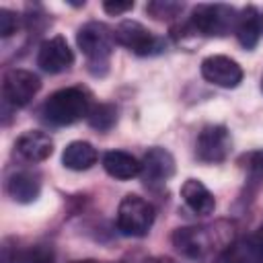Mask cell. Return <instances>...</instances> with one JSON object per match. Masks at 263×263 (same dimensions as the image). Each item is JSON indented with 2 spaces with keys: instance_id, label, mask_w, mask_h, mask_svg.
Segmentation results:
<instances>
[{
  "instance_id": "12",
  "label": "cell",
  "mask_w": 263,
  "mask_h": 263,
  "mask_svg": "<svg viewBox=\"0 0 263 263\" xmlns=\"http://www.w3.org/2000/svg\"><path fill=\"white\" fill-rule=\"evenodd\" d=\"M14 148H16V152L25 160H29V162H41V160H45V158H49L53 154V140L45 132L29 129L23 136H18Z\"/></svg>"
},
{
  "instance_id": "19",
  "label": "cell",
  "mask_w": 263,
  "mask_h": 263,
  "mask_svg": "<svg viewBox=\"0 0 263 263\" xmlns=\"http://www.w3.org/2000/svg\"><path fill=\"white\" fill-rule=\"evenodd\" d=\"M117 119V109L113 105H107V103H101V105H95L90 107V113H88V123L97 129H109Z\"/></svg>"
},
{
  "instance_id": "23",
  "label": "cell",
  "mask_w": 263,
  "mask_h": 263,
  "mask_svg": "<svg viewBox=\"0 0 263 263\" xmlns=\"http://www.w3.org/2000/svg\"><path fill=\"white\" fill-rule=\"evenodd\" d=\"M21 27V16L10 10V8H0V37H10L18 31Z\"/></svg>"
},
{
  "instance_id": "27",
  "label": "cell",
  "mask_w": 263,
  "mask_h": 263,
  "mask_svg": "<svg viewBox=\"0 0 263 263\" xmlns=\"http://www.w3.org/2000/svg\"><path fill=\"white\" fill-rule=\"evenodd\" d=\"M261 33H263V14H261Z\"/></svg>"
},
{
  "instance_id": "13",
  "label": "cell",
  "mask_w": 263,
  "mask_h": 263,
  "mask_svg": "<svg viewBox=\"0 0 263 263\" xmlns=\"http://www.w3.org/2000/svg\"><path fill=\"white\" fill-rule=\"evenodd\" d=\"M181 197H183L185 205L197 216H208L216 210L214 193L199 179H187L181 185Z\"/></svg>"
},
{
  "instance_id": "22",
  "label": "cell",
  "mask_w": 263,
  "mask_h": 263,
  "mask_svg": "<svg viewBox=\"0 0 263 263\" xmlns=\"http://www.w3.org/2000/svg\"><path fill=\"white\" fill-rule=\"evenodd\" d=\"M240 162L253 181H263V150H255V152L245 154L240 158Z\"/></svg>"
},
{
  "instance_id": "5",
  "label": "cell",
  "mask_w": 263,
  "mask_h": 263,
  "mask_svg": "<svg viewBox=\"0 0 263 263\" xmlns=\"http://www.w3.org/2000/svg\"><path fill=\"white\" fill-rule=\"evenodd\" d=\"M39 88H41V80L31 70L10 68L2 78V99L12 109L29 105L33 97L39 92Z\"/></svg>"
},
{
  "instance_id": "3",
  "label": "cell",
  "mask_w": 263,
  "mask_h": 263,
  "mask_svg": "<svg viewBox=\"0 0 263 263\" xmlns=\"http://www.w3.org/2000/svg\"><path fill=\"white\" fill-rule=\"evenodd\" d=\"M154 224V208L148 199L127 193L117 208V228L125 236H146Z\"/></svg>"
},
{
  "instance_id": "15",
  "label": "cell",
  "mask_w": 263,
  "mask_h": 263,
  "mask_svg": "<svg viewBox=\"0 0 263 263\" xmlns=\"http://www.w3.org/2000/svg\"><path fill=\"white\" fill-rule=\"evenodd\" d=\"M6 193L16 203H31L41 193V181L31 171H16L6 181Z\"/></svg>"
},
{
  "instance_id": "18",
  "label": "cell",
  "mask_w": 263,
  "mask_h": 263,
  "mask_svg": "<svg viewBox=\"0 0 263 263\" xmlns=\"http://www.w3.org/2000/svg\"><path fill=\"white\" fill-rule=\"evenodd\" d=\"M218 263H257V245L253 236L240 238L232 245H228L222 255L218 257Z\"/></svg>"
},
{
  "instance_id": "11",
  "label": "cell",
  "mask_w": 263,
  "mask_h": 263,
  "mask_svg": "<svg viewBox=\"0 0 263 263\" xmlns=\"http://www.w3.org/2000/svg\"><path fill=\"white\" fill-rule=\"evenodd\" d=\"M173 245L187 257H201L212 247V234L201 226H183L173 232Z\"/></svg>"
},
{
  "instance_id": "10",
  "label": "cell",
  "mask_w": 263,
  "mask_h": 263,
  "mask_svg": "<svg viewBox=\"0 0 263 263\" xmlns=\"http://www.w3.org/2000/svg\"><path fill=\"white\" fill-rule=\"evenodd\" d=\"M142 179L150 187L164 185L175 175V158L164 148H150L142 158Z\"/></svg>"
},
{
  "instance_id": "14",
  "label": "cell",
  "mask_w": 263,
  "mask_h": 263,
  "mask_svg": "<svg viewBox=\"0 0 263 263\" xmlns=\"http://www.w3.org/2000/svg\"><path fill=\"white\" fill-rule=\"evenodd\" d=\"M103 168L109 177L127 181L142 173V160L123 150H109L103 154Z\"/></svg>"
},
{
  "instance_id": "1",
  "label": "cell",
  "mask_w": 263,
  "mask_h": 263,
  "mask_svg": "<svg viewBox=\"0 0 263 263\" xmlns=\"http://www.w3.org/2000/svg\"><path fill=\"white\" fill-rule=\"evenodd\" d=\"M90 113V101L88 95L78 86L60 88L53 95H49L41 107V115L47 123L53 125H70L80 121L82 117H88Z\"/></svg>"
},
{
  "instance_id": "2",
  "label": "cell",
  "mask_w": 263,
  "mask_h": 263,
  "mask_svg": "<svg viewBox=\"0 0 263 263\" xmlns=\"http://www.w3.org/2000/svg\"><path fill=\"white\" fill-rule=\"evenodd\" d=\"M115 33L105 23H84L76 33V45L84 53L90 68H107L109 58L115 49Z\"/></svg>"
},
{
  "instance_id": "28",
  "label": "cell",
  "mask_w": 263,
  "mask_h": 263,
  "mask_svg": "<svg viewBox=\"0 0 263 263\" xmlns=\"http://www.w3.org/2000/svg\"><path fill=\"white\" fill-rule=\"evenodd\" d=\"M261 90H263V78H261Z\"/></svg>"
},
{
  "instance_id": "9",
  "label": "cell",
  "mask_w": 263,
  "mask_h": 263,
  "mask_svg": "<svg viewBox=\"0 0 263 263\" xmlns=\"http://www.w3.org/2000/svg\"><path fill=\"white\" fill-rule=\"evenodd\" d=\"M74 62V53L62 35L45 39L37 49V66L47 74H60L68 70Z\"/></svg>"
},
{
  "instance_id": "25",
  "label": "cell",
  "mask_w": 263,
  "mask_h": 263,
  "mask_svg": "<svg viewBox=\"0 0 263 263\" xmlns=\"http://www.w3.org/2000/svg\"><path fill=\"white\" fill-rule=\"evenodd\" d=\"M142 263H177V261H173L171 257H150V259H144Z\"/></svg>"
},
{
  "instance_id": "16",
  "label": "cell",
  "mask_w": 263,
  "mask_h": 263,
  "mask_svg": "<svg viewBox=\"0 0 263 263\" xmlns=\"http://www.w3.org/2000/svg\"><path fill=\"white\" fill-rule=\"evenodd\" d=\"M234 35L238 43L247 49H253L261 37V14L255 6H245L236 14V25H234Z\"/></svg>"
},
{
  "instance_id": "7",
  "label": "cell",
  "mask_w": 263,
  "mask_h": 263,
  "mask_svg": "<svg viewBox=\"0 0 263 263\" xmlns=\"http://www.w3.org/2000/svg\"><path fill=\"white\" fill-rule=\"evenodd\" d=\"M230 148H232V138L224 125H205L195 140V156L208 164L226 160Z\"/></svg>"
},
{
  "instance_id": "21",
  "label": "cell",
  "mask_w": 263,
  "mask_h": 263,
  "mask_svg": "<svg viewBox=\"0 0 263 263\" xmlns=\"http://www.w3.org/2000/svg\"><path fill=\"white\" fill-rule=\"evenodd\" d=\"M181 10H183V4H179V2H162V0H156V2H148L146 4V12L152 18H158V21L173 18Z\"/></svg>"
},
{
  "instance_id": "8",
  "label": "cell",
  "mask_w": 263,
  "mask_h": 263,
  "mask_svg": "<svg viewBox=\"0 0 263 263\" xmlns=\"http://www.w3.org/2000/svg\"><path fill=\"white\" fill-rule=\"evenodd\" d=\"M201 76L220 88H236L242 80V68L236 60L228 55H208L201 62Z\"/></svg>"
},
{
  "instance_id": "17",
  "label": "cell",
  "mask_w": 263,
  "mask_h": 263,
  "mask_svg": "<svg viewBox=\"0 0 263 263\" xmlns=\"http://www.w3.org/2000/svg\"><path fill=\"white\" fill-rule=\"evenodd\" d=\"M99 152L90 142L74 140L70 142L62 152V164L70 171H88L92 164H97Z\"/></svg>"
},
{
  "instance_id": "6",
  "label": "cell",
  "mask_w": 263,
  "mask_h": 263,
  "mask_svg": "<svg viewBox=\"0 0 263 263\" xmlns=\"http://www.w3.org/2000/svg\"><path fill=\"white\" fill-rule=\"evenodd\" d=\"M115 41L136 55H154L164 49V41L156 37L152 31H148L142 23L138 21H121L115 27Z\"/></svg>"
},
{
  "instance_id": "4",
  "label": "cell",
  "mask_w": 263,
  "mask_h": 263,
  "mask_svg": "<svg viewBox=\"0 0 263 263\" xmlns=\"http://www.w3.org/2000/svg\"><path fill=\"white\" fill-rule=\"evenodd\" d=\"M236 10L226 4H197L189 16V29L199 35H226L236 25Z\"/></svg>"
},
{
  "instance_id": "24",
  "label": "cell",
  "mask_w": 263,
  "mask_h": 263,
  "mask_svg": "<svg viewBox=\"0 0 263 263\" xmlns=\"http://www.w3.org/2000/svg\"><path fill=\"white\" fill-rule=\"evenodd\" d=\"M134 8V2H121V0H109V2H103V10L109 12L111 16H119L127 10Z\"/></svg>"
},
{
  "instance_id": "26",
  "label": "cell",
  "mask_w": 263,
  "mask_h": 263,
  "mask_svg": "<svg viewBox=\"0 0 263 263\" xmlns=\"http://www.w3.org/2000/svg\"><path fill=\"white\" fill-rule=\"evenodd\" d=\"M70 263H99L95 259H78V261H70Z\"/></svg>"
},
{
  "instance_id": "20",
  "label": "cell",
  "mask_w": 263,
  "mask_h": 263,
  "mask_svg": "<svg viewBox=\"0 0 263 263\" xmlns=\"http://www.w3.org/2000/svg\"><path fill=\"white\" fill-rule=\"evenodd\" d=\"M16 263H53V251L47 245H35L16 255Z\"/></svg>"
}]
</instances>
